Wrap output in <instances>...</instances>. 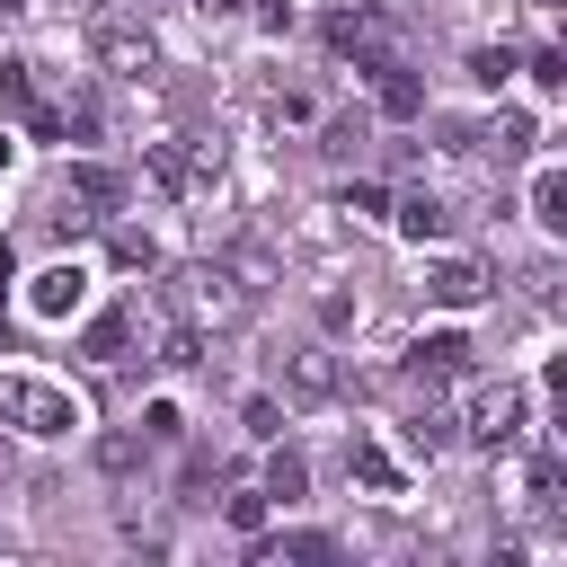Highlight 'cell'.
Segmentation results:
<instances>
[{"label": "cell", "instance_id": "484cf974", "mask_svg": "<svg viewBox=\"0 0 567 567\" xmlns=\"http://www.w3.org/2000/svg\"><path fill=\"white\" fill-rule=\"evenodd\" d=\"M328 549H337V540H328V532H284V540H275V549H266V558H328Z\"/></svg>", "mask_w": 567, "mask_h": 567}, {"label": "cell", "instance_id": "4dcf8cb0", "mask_svg": "<svg viewBox=\"0 0 567 567\" xmlns=\"http://www.w3.org/2000/svg\"><path fill=\"white\" fill-rule=\"evenodd\" d=\"M346 213H363V221H381V213H390V195H381V186H346Z\"/></svg>", "mask_w": 567, "mask_h": 567}, {"label": "cell", "instance_id": "6da1fadb", "mask_svg": "<svg viewBox=\"0 0 567 567\" xmlns=\"http://www.w3.org/2000/svg\"><path fill=\"white\" fill-rule=\"evenodd\" d=\"M248 301H257V292H248L221 257H195V266H177V275H168V319H186L195 337H204V328H239V319H248Z\"/></svg>", "mask_w": 567, "mask_h": 567}, {"label": "cell", "instance_id": "d6a6232c", "mask_svg": "<svg viewBox=\"0 0 567 567\" xmlns=\"http://www.w3.org/2000/svg\"><path fill=\"white\" fill-rule=\"evenodd\" d=\"M195 9H213V18H221V9H239V0H195Z\"/></svg>", "mask_w": 567, "mask_h": 567}, {"label": "cell", "instance_id": "d6986e66", "mask_svg": "<svg viewBox=\"0 0 567 567\" xmlns=\"http://www.w3.org/2000/svg\"><path fill=\"white\" fill-rule=\"evenodd\" d=\"M151 177H159L168 195H195V159H186L177 142H151Z\"/></svg>", "mask_w": 567, "mask_h": 567}, {"label": "cell", "instance_id": "603a6c76", "mask_svg": "<svg viewBox=\"0 0 567 567\" xmlns=\"http://www.w3.org/2000/svg\"><path fill=\"white\" fill-rule=\"evenodd\" d=\"M142 434H151V443H177V434H186L177 399H151V408H142Z\"/></svg>", "mask_w": 567, "mask_h": 567}, {"label": "cell", "instance_id": "ffe728a7", "mask_svg": "<svg viewBox=\"0 0 567 567\" xmlns=\"http://www.w3.org/2000/svg\"><path fill=\"white\" fill-rule=\"evenodd\" d=\"M0 106L35 115V62H0Z\"/></svg>", "mask_w": 567, "mask_h": 567}, {"label": "cell", "instance_id": "7c38bea8", "mask_svg": "<svg viewBox=\"0 0 567 567\" xmlns=\"http://www.w3.org/2000/svg\"><path fill=\"white\" fill-rule=\"evenodd\" d=\"M390 221H399V239H416V248H434V239L452 230L443 195H399V204H390Z\"/></svg>", "mask_w": 567, "mask_h": 567}, {"label": "cell", "instance_id": "1f68e13d", "mask_svg": "<svg viewBox=\"0 0 567 567\" xmlns=\"http://www.w3.org/2000/svg\"><path fill=\"white\" fill-rule=\"evenodd\" d=\"M0 284H18V257H9V239H0Z\"/></svg>", "mask_w": 567, "mask_h": 567}, {"label": "cell", "instance_id": "cb8c5ba5", "mask_svg": "<svg viewBox=\"0 0 567 567\" xmlns=\"http://www.w3.org/2000/svg\"><path fill=\"white\" fill-rule=\"evenodd\" d=\"M195 346H204V337H195V328H186V319H177V328H168V337H159V363H168V372H186V363H195Z\"/></svg>", "mask_w": 567, "mask_h": 567}, {"label": "cell", "instance_id": "e0dca14e", "mask_svg": "<svg viewBox=\"0 0 567 567\" xmlns=\"http://www.w3.org/2000/svg\"><path fill=\"white\" fill-rule=\"evenodd\" d=\"M221 266H230V275H239L248 292H266V284H275V248H266V239H239V248H230Z\"/></svg>", "mask_w": 567, "mask_h": 567}, {"label": "cell", "instance_id": "f546056e", "mask_svg": "<svg viewBox=\"0 0 567 567\" xmlns=\"http://www.w3.org/2000/svg\"><path fill=\"white\" fill-rule=\"evenodd\" d=\"M354 142H363V115H337V124H328V151H337V159H354Z\"/></svg>", "mask_w": 567, "mask_h": 567}, {"label": "cell", "instance_id": "ac0fdd59", "mask_svg": "<svg viewBox=\"0 0 567 567\" xmlns=\"http://www.w3.org/2000/svg\"><path fill=\"white\" fill-rule=\"evenodd\" d=\"M443 443H452V416H443V408H434V399H425V408H416V416H408V452H416V461H434V452H443Z\"/></svg>", "mask_w": 567, "mask_h": 567}, {"label": "cell", "instance_id": "5bb4252c", "mask_svg": "<svg viewBox=\"0 0 567 567\" xmlns=\"http://www.w3.org/2000/svg\"><path fill=\"white\" fill-rule=\"evenodd\" d=\"M346 470H354L372 496H399V487H408V478H399V461H390L381 443H354V452H346Z\"/></svg>", "mask_w": 567, "mask_h": 567}, {"label": "cell", "instance_id": "7a4b0ae2", "mask_svg": "<svg viewBox=\"0 0 567 567\" xmlns=\"http://www.w3.org/2000/svg\"><path fill=\"white\" fill-rule=\"evenodd\" d=\"M0 425H18V434H35V443H53V434H80V425H89V408H80L62 381H44V372L0 363Z\"/></svg>", "mask_w": 567, "mask_h": 567}, {"label": "cell", "instance_id": "5b68a950", "mask_svg": "<svg viewBox=\"0 0 567 567\" xmlns=\"http://www.w3.org/2000/svg\"><path fill=\"white\" fill-rule=\"evenodd\" d=\"M328 44H337V53H354V62L372 71V62H390V53H399V27H390L381 9H337V18H328Z\"/></svg>", "mask_w": 567, "mask_h": 567}, {"label": "cell", "instance_id": "3957f363", "mask_svg": "<svg viewBox=\"0 0 567 567\" xmlns=\"http://www.w3.org/2000/svg\"><path fill=\"white\" fill-rule=\"evenodd\" d=\"M89 53H97V71H115V80H151V71H159V44H151L133 18H97V27H89Z\"/></svg>", "mask_w": 567, "mask_h": 567}, {"label": "cell", "instance_id": "ba28073f", "mask_svg": "<svg viewBox=\"0 0 567 567\" xmlns=\"http://www.w3.org/2000/svg\"><path fill=\"white\" fill-rule=\"evenodd\" d=\"M523 434V390L514 381H496V390H478L470 399V443H487V452H505Z\"/></svg>", "mask_w": 567, "mask_h": 567}, {"label": "cell", "instance_id": "52a82bcc", "mask_svg": "<svg viewBox=\"0 0 567 567\" xmlns=\"http://www.w3.org/2000/svg\"><path fill=\"white\" fill-rule=\"evenodd\" d=\"M284 399L292 408H328L337 399V354L328 346H292L284 354Z\"/></svg>", "mask_w": 567, "mask_h": 567}, {"label": "cell", "instance_id": "4316f807", "mask_svg": "<svg viewBox=\"0 0 567 567\" xmlns=\"http://www.w3.org/2000/svg\"><path fill=\"white\" fill-rule=\"evenodd\" d=\"M257 523H266V487H239L230 496V532H257Z\"/></svg>", "mask_w": 567, "mask_h": 567}, {"label": "cell", "instance_id": "44dd1931", "mask_svg": "<svg viewBox=\"0 0 567 567\" xmlns=\"http://www.w3.org/2000/svg\"><path fill=\"white\" fill-rule=\"evenodd\" d=\"M301 487H310V470H301V452H275V461H266V496H284V505H292Z\"/></svg>", "mask_w": 567, "mask_h": 567}, {"label": "cell", "instance_id": "277c9868", "mask_svg": "<svg viewBox=\"0 0 567 567\" xmlns=\"http://www.w3.org/2000/svg\"><path fill=\"white\" fill-rule=\"evenodd\" d=\"M416 301H425V310H478V301H487V275H478L470 257H425V266H416Z\"/></svg>", "mask_w": 567, "mask_h": 567}, {"label": "cell", "instance_id": "8992f818", "mask_svg": "<svg viewBox=\"0 0 567 567\" xmlns=\"http://www.w3.org/2000/svg\"><path fill=\"white\" fill-rule=\"evenodd\" d=\"M80 301H89V266H80V257H62V266L27 275V310H35V319H71Z\"/></svg>", "mask_w": 567, "mask_h": 567}, {"label": "cell", "instance_id": "836d02e7", "mask_svg": "<svg viewBox=\"0 0 567 567\" xmlns=\"http://www.w3.org/2000/svg\"><path fill=\"white\" fill-rule=\"evenodd\" d=\"M0 9H27V0H0Z\"/></svg>", "mask_w": 567, "mask_h": 567}, {"label": "cell", "instance_id": "9c48e42d", "mask_svg": "<svg viewBox=\"0 0 567 567\" xmlns=\"http://www.w3.org/2000/svg\"><path fill=\"white\" fill-rule=\"evenodd\" d=\"M372 89H381V115H399V124H408V115H425V80H416L399 53H390V62H372Z\"/></svg>", "mask_w": 567, "mask_h": 567}, {"label": "cell", "instance_id": "2e32d148", "mask_svg": "<svg viewBox=\"0 0 567 567\" xmlns=\"http://www.w3.org/2000/svg\"><path fill=\"white\" fill-rule=\"evenodd\" d=\"M142 461H151V434H97V470L106 478H133Z\"/></svg>", "mask_w": 567, "mask_h": 567}, {"label": "cell", "instance_id": "d4e9b609", "mask_svg": "<svg viewBox=\"0 0 567 567\" xmlns=\"http://www.w3.org/2000/svg\"><path fill=\"white\" fill-rule=\"evenodd\" d=\"M239 425H248L257 443H275V434H284V408H275V399H248V408H239Z\"/></svg>", "mask_w": 567, "mask_h": 567}, {"label": "cell", "instance_id": "4fadbf2b", "mask_svg": "<svg viewBox=\"0 0 567 567\" xmlns=\"http://www.w3.org/2000/svg\"><path fill=\"white\" fill-rule=\"evenodd\" d=\"M124 346H133V310H97L80 328V354H97V363H124Z\"/></svg>", "mask_w": 567, "mask_h": 567}, {"label": "cell", "instance_id": "83f0119b", "mask_svg": "<svg viewBox=\"0 0 567 567\" xmlns=\"http://www.w3.org/2000/svg\"><path fill=\"white\" fill-rule=\"evenodd\" d=\"M470 71H478V80H487V89H505V71H514V53H505V44H496V53H487V44H478V53H470Z\"/></svg>", "mask_w": 567, "mask_h": 567}, {"label": "cell", "instance_id": "7402d4cb", "mask_svg": "<svg viewBox=\"0 0 567 567\" xmlns=\"http://www.w3.org/2000/svg\"><path fill=\"white\" fill-rule=\"evenodd\" d=\"M115 266H142V275H151V266H159V239H151V230H115Z\"/></svg>", "mask_w": 567, "mask_h": 567}, {"label": "cell", "instance_id": "30bf717a", "mask_svg": "<svg viewBox=\"0 0 567 567\" xmlns=\"http://www.w3.org/2000/svg\"><path fill=\"white\" fill-rule=\"evenodd\" d=\"M452 372H470V337L461 328H425L416 337V381H452Z\"/></svg>", "mask_w": 567, "mask_h": 567}, {"label": "cell", "instance_id": "8fae6325", "mask_svg": "<svg viewBox=\"0 0 567 567\" xmlns=\"http://www.w3.org/2000/svg\"><path fill=\"white\" fill-rule=\"evenodd\" d=\"M62 204H80V213H106V204H124V177H115V168H97V159H80V168L62 177Z\"/></svg>", "mask_w": 567, "mask_h": 567}, {"label": "cell", "instance_id": "f1b7e54d", "mask_svg": "<svg viewBox=\"0 0 567 567\" xmlns=\"http://www.w3.org/2000/svg\"><path fill=\"white\" fill-rule=\"evenodd\" d=\"M319 319H328V328H354L363 301H354V292H319Z\"/></svg>", "mask_w": 567, "mask_h": 567}, {"label": "cell", "instance_id": "9a60e30c", "mask_svg": "<svg viewBox=\"0 0 567 567\" xmlns=\"http://www.w3.org/2000/svg\"><path fill=\"white\" fill-rule=\"evenodd\" d=\"M532 221L540 230H567V177L558 168H532Z\"/></svg>", "mask_w": 567, "mask_h": 567}]
</instances>
